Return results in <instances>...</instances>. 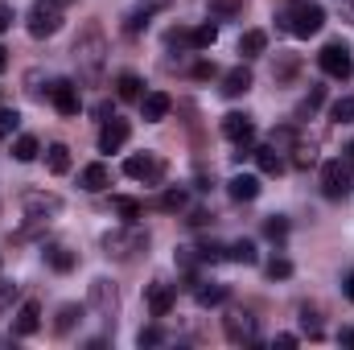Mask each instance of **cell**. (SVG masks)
<instances>
[{"label":"cell","mask_w":354,"mask_h":350,"mask_svg":"<svg viewBox=\"0 0 354 350\" xmlns=\"http://www.w3.org/2000/svg\"><path fill=\"white\" fill-rule=\"evenodd\" d=\"M103 62H107V37H103V29L91 21V25H83V33L75 37V66H79V79L99 83V79H103Z\"/></svg>","instance_id":"1"},{"label":"cell","mask_w":354,"mask_h":350,"mask_svg":"<svg viewBox=\"0 0 354 350\" xmlns=\"http://www.w3.org/2000/svg\"><path fill=\"white\" fill-rule=\"evenodd\" d=\"M280 21H284V29H288L292 37H313V33H322V25H326V8L313 4V0H288V4L280 8Z\"/></svg>","instance_id":"2"},{"label":"cell","mask_w":354,"mask_h":350,"mask_svg":"<svg viewBox=\"0 0 354 350\" xmlns=\"http://www.w3.org/2000/svg\"><path fill=\"white\" fill-rule=\"evenodd\" d=\"M145 248H149V231L140 223H124V227H115V231L103 235V252L111 260H136Z\"/></svg>","instance_id":"3"},{"label":"cell","mask_w":354,"mask_h":350,"mask_svg":"<svg viewBox=\"0 0 354 350\" xmlns=\"http://www.w3.org/2000/svg\"><path fill=\"white\" fill-rule=\"evenodd\" d=\"M87 309L103 322V326H115V313H120V293H115V284L111 280H91L87 288Z\"/></svg>","instance_id":"4"},{"label":"cell","mask_w":354,"mask_h":350,"mask_svg":"<svg viewBox=\"0 0 354 350\" xmlns=\"http://www.w3.org/2000/svg\"><path fill=\"white\" fill-rule=\"evenodd\" d=\"M322 194H326V198L354 194V161L351 157H334V161L322 165Z\"/></svg>","instance_id":"5"},{"label":"cell","mask_w":354,"mask_h":350,"mask_svg":"<svg viewBox=\"0 0 354 350\" xmlns=\"http://www.w3.org/2000/svg\"><path fill=\"white\" fill-rule=\"evenodd\" d=\"M25 25H29L33 37H54V33L62 29V4H58V0H37V4L29 8Z\"/></svg>","instance_id":"6"},{"label":"cell","mask_w":354,"mask_h":350,"mask_svg":"<svg viewBox=\"0 0 354 350\" xmlns=\"http://www.w3.org/2000/svg\"><path fill=\"white\" fill-rule=\"evenodd\" d=\"M21 210H25V219H33V223H50V219L62 214V198H58V194H46V190H25V194H21Z\"/></svg>","instance_id":"7"},{"label":"cell","mask_w":354,"mask_h":350,"mask_svg":"<svg viewBox=\"0 0 354 350\" xmlns=\"http://www.w3.org/2000/svg\"><path fill=\"white\" fill-rule=\"evenodd\" d=\"M317 62H322V71H326L330 79H338V83H346L354 75V58H351V46H346V42H330V46L317 54Z\"/></svg>","instance_id":"8"},{"label":"cell","mask_w":354,"mask_h":350,"mask_svg":"<svg viewBox=\"0 0 354 350\" xmlns=\"http://www.w3.org/2000/svg\"><path fill=\"white\" fill-rule=\"evenodd\" d=\"M124 174L136 177V181H161L165 177V161L157 153H136V157L124 161Z\"/></svg>","instance_id":"9"},{"label":"cell","mask_w":354,"mask_h":350,"mask_svg":"<svg viewBox=\"0 0 354 350\" xmlns=\"http://www.w3.org/2000/svg\"><path fill=\"white\" fill-rule=\"evenodd\" d=\"M223 330H227V342H235V347H252V342L260 338L256 317H248V313H231V317H223Z\"/></svg>","instance_id":"10"},{"label":"cell","mask_w":354,"mask_h":350,"mask_svg":"<svg viewBox=\"0 0 354 350\" xmlns=\"http://www.w3.org/2000/svg\"><path fill=\"white\" fill-rule=\"evenodd\" d=\"M223 136H227V140H235L239 149H248V145L256 140V124H252V116H243V111L223 116Z\"/></svg>","instance_id":"11"},{"label":"cell","mask_w":354,"mask_h":350,"mask_svg":"<svg viewBox=\"0 0 354 350\" xmlns=\"http://www.w3.org/2000/svg\"><path fill=\"white\" fill-rule=\"evenodd\" d=\"M50 103L58 107V116H79V111H83V99H79V87H75L71 79H58V83L50 87Z\"/></svg>","instance_id":"12"},{"label":"cell","mask_w":354,"mask_h":350,"mask_svg":"<svg viewBox=\"0 0 354 350\" xmlns=\"http://www.w3.org/2000/svg\"><path fill=\"white\" fill-rule=\"evenodd\" d=\"M128 136H132L128 120H120V116L103 120V132H99V153H115V149H124V145H128Z\"/></svg>","instance_id":"13"},{"label":"cell","mask_w":354,"mask_h":350,"mask_svg":"<svg viewBox=\"0 0 354 350\" xmlns=\"http://www.w3.org/2000/svg\"><path fill=\"white\" fill-rule=\"evenodd\" d=\"M169 107H174V99H169L165 91H149V95L140 99V116H145V124H161V120L169 116Z\"/></svg>","instance_id":"14"},{"label":"cell","mask_w":354,"mask_h":350,"mask_svg":"<svg viewBox=\"0 0 354 350\" xmlns=\"http://www.w3.org/2000/svg\"><path fill=\"white\" fill-rule=\"evenodd\" d=\"M41 330V305L37 301H25L21 309H17V322H12V334H21V338H29V334H37Z\"/></svg>","instance_id":"15"},{"label":"cell","mask_w":354,"mask_h":350,"mask_svg":"<svg viewBox=\"0 0 354 350\" xmlns=\"http://www.w3.org/2000/svg\"><path fill=\"white\" fill-rule=\"evenodd\" d=\"M227 190H231L235 202H256V198H260V177L256 174H235L227 181Z\"/></svg>","instance_id":"16"},{"label":"cell","mask_w":354,"mask_h":350,"mask_svg":"<svg viewBox=\"0 0 354 350\" xmlns=\"http://www.w3.org/2000/svg\"><path fill=\"white\" fill-rule=\"evenodd\" d=\"M252 157H256V165H260V174H264V177H280V174H284V157H280V149H276V145H260Z\"/></svg>","instance_id":"17"},{"label":"cell","mask_w":354,"mask_h":350,"mask_svg":"<svg viewBox=\"0 0 354 350\" xmlns=\"http://www.w3.org/2000/svg\"><path fill=\"white\" fill-rule=\"evenodd\" d=\"M169 309H174V284H161V280L149 284V313L153 317H165Z\"/></svg>","instance_id":"18"},{"label":"cell","mask_w":354,"mask_h":350,"mask_svg":"<svg viewBox=\"0 0 354 350\" xmlns=\"http://www.w3.org/2000/svg\"><path fill=\"white\" fill-rule=\"evenodd\" d=\"M248 91H252V71H248V66H235V71L223 75V95H227V99H239V95H248Z\"/></svg>","instance_id":"19"},{"label":"cell","mask_w":354,"mask_h":350,"mask_svg":"<svg viewBox=\"0 0 354 350\" xmlns=\"http://www.w3.org/2000/svg\"><path fill=\"white\" fill-rule=\"evenodd\" d=\"M115 95H120V99H128V103H140V99H145V83H140V75L124 71V75L115 79Z\"/></svg>","instance_id":"20"},{"label":"cell","mask_w":354,"mask_h":350,"mask_svg":"<svg viewBox=\"0 0 354 350\" xmlns=\"http://www.w3.org/2000/svg\"><path fill=\"white\" fill-rule=\"evenodd\" d=\"M107 181H111V174H107V165H87L83 174H79V185L87 190V194H99V190H107Z\"/></svg>","instance_id":"21"},{"label":"cell","mask_w":354,"mask_h":350,"mask_svg":"<svg viewBox=\"0 0 354 350\" xmlns=\"http://www.w3.org/2000/svg\"><path fill=\"white\" fill-rule=\"evenodd\" d=\"M83 313H87L83 305H62V309H58V317H54V334H62V338H66V334L83 322Z\"/></svg>","instance_id":"22"},{"label":"cell","mask_w":354,"mask_h":350,"mask_svg":"<svg viewBox=\"0 0 354 350\" xmlns=\"http://www.w3.org/2000/svg\"><path fill=\"white\" fill-rule=\"evenodd\" d=\"M264 46H268V33H264V29H248V33L239 37V54H243V58L264 54Z\"/></svg>","instance_id":"23"},{"label":"cell","mask_w":354,"mask_h":350,"mask_svg":"<svg viewBox=\"0 0 354 350\" xmlns=\"http://www.w3.org/2000/svg\"><path fill=\"white\" fill-rule=\"evenodd\" d=\"M206 8H210V17H218V21L243 17V0H206Z\"/></svg>","instance_id":"24"},{"label":"cell","mask_w":354,"mask_h":350,"mask_svg":"<svg viewBox=\"0 0 354 350\" xmlns=\"http://www.w3.org/2000/svg\"><path fill=\"white\" fill-rule=\"evenodd\" d=\"M46 264H50L54 272H71V268H75V252L62 248V243H54V248H46Z\"/></svg>","instance_id":"25"},{"label":"cell","mask_w":354,"mask_h":350,"mask_svg":"<svg viewBox=\"0 0 354 350\" xmlns=\"http://www.w3.org/2000/svg\"><path fill=\"white\" fill-rule=\"evenodd\" d=\"M227 260L248 264V268H252V264L260 260V252H256V243H252V239H239V243H231V248H227Z\"/></svg>","instance_id":"26"},{"label":"cell","mask_w":354,"mask_h":350,"mask_svg":"<svg viewBox=\"0 0 354 350\" xmlns=\"http://www.w3.org/2000/svg\"><path fill=\"white\" fill-rule=\"evenodd\" d=\"M46 165H50V174H66L71 169V149L66 145H50L46 149Z\"/></svg>","instance_id":"27"},{"label":"cell","mask_w":354,"mask_h":350,"mask_svg":"<svg viewBox=\"0 0 354 350\" xmlns=\"http://www.w3.org/2000/svg\"><path fill=\"white\" fill-rule=\"evenodd\" d=\"M111 206H115V214H120L124 223H136V219L145 214V206H140L136 198H124V194H115V198H111Z\"/></svg>","instance_id":"28"},{"label":"cell","mask_w":354,"mask_h":350,"mask_svg":"<svg viewBox=\"0 0 354 350\" xmlns=\"http://www.w3.org/2000/svg\"><path fill=\"white\" fill-rule=\"evenodd\" d=\"M194 297H198V305H206V309H210V305H223V301H227V284H198Z\"/></svg>","instance_id":"29"},{"label":"cell","mask_w":354,"mask_h":350,"mask_svg":"<svg viewBox=\"0 0 354 350\" xmlns=\"http://www.w3.org/2000/svg\"><path fill=\"white\" fill-rule=\"evenodd\" d=\"M37 153H41L37 136H17V140H12V157H17V161H37Z\"/></svg>","instance_id":"30"},{"label":"cell","mask_w":354,"mask_h":350,"mask_svg":"<svg viewBox=\"0 0 354 350\" xmlns=\"http://www.w3.org/2000/svg\"><path fill=\"white\" fill-rule=\"evenodd\" d=\"M157 210H165V214H177V210H185V190H165L161 198H157Z\"/></svg>","instance_id":"31"},{"label":"cell","mask_w":354,"mask_h":350,"mask_svg":"<svg viewBox=\"0 0 354 350\" xmlns=\"http://www.w3.org/2000/svg\"><path fill=\"white\" fill-rule=\"evenodd\" d=\"M330 120H334V124H351V120H354V95L334 99V107H330Z\"/></svg>","instance_id":"32"},{"label":"cell","mask_w":354,"mask_h":350,"mask_svg":"<svg viewBox=\"0 0 354 350\" xmlns=\"http://www.w3.org/2000/svg\"><path fill=\"white\" fill-rule=\"evenodd\" d=\"M21 128V111L17 107H0V136H12Z\"/></svg>","instance_id":"33"},{"label":"cell","mask_w":354,"mask_h":350,"mask_svg":"<svg viewBox=\"0 0 354 350\" xmlns=\"http://www.w3.org/2000/svg\"><path fill=\"white\" fill-rule=\"evenodd\" d=\"M214 37H218V29H214V25H198V29H194V50H210V46H214Z\"/></svg>","instance_id":"34"},{"label":"cell","mask_w":354,"mask_h":350,"mask_svg":"<svg viewBox=\"0 0 354 350\" xmlns=\"http://www.w3.org/2000/svg\"><path fill=\"white\" fill-rule=\"evenodd\" d=\"M174 50H194V29H169V37H165Z\"/></svg>","instance_id":"35"},{"label":"cell","mask_w":354,"mask_h":350,"mask_svg":"<svg viewBox=\"0 0 354 350\" xmlns=\"http://www.w3.org/2000/svg\"><path fill=\"white\" fill-rule=\"evenodd\" d=\"M268 276H272V280H288V276H292V260H284V256L268 260Z\"/></svg>","instance_id":"36"},{"label":"cell","mask_w":354,"mask_h":350,"mask_svg":"<svg viewBox=\"0 0 354 350\" xmlns=\"http://www.w3.org/2000/svg\"><path fill=\"white\" fill-rule=\"evenodd\" d=\"M264 235H268V239H284V235H288V219L272 214V219L264 223Z\"/></svg>","instance_id":"37"},{"label":"cell","mask_w":354,"mask_h":350,"mask_svg":"<svg viewBox=\"0 0 354 350\" xmlns=\"http://www.w3.org/2000/svg\"><path fill=\"white\" fill-rule=\"evenodd\" d=\"M322 99H326V91H322V87H313V91H309V99H305V103L297 107V116H313V111L322 107Z\"/></svg>","instance_id":"38"},{"label":"cell","mask_w":354,"mask_h":350,"mask_svg":"<svg viewBox=\"0 0 354 350\" xmlns=\"http://www.w3.org/2000/svg\"><path fill=\"white\" fill-rule=\"evenodd\" d=\"M136 342H140V347H157V342H161V330H157V326H149V330H140V334H136Z\"/></svg>","instance_id":"39"},{"label":"cell","mask_w":354,"mask_h":350,"mask_svg":"<svg viewBox=\"0 0 354 350\" xmlns=\"http://www.w3.org/2000/svg\"><path fill=\"white\" fill-rule=\"evenodd\" d=\"M12 297H17V284H8V280H0V313L12 305Z\"/></svg>","instance_id":"40"},{"label":"cell","mask_w":354,"mask_h":350,"mask_svg":"<svg viewBox=\"0 0 354 350\" xmlns=\"http://www.w3.org/2000/svg\"><path fill=\"white\" fill-rule=\"evenodd\" d=\"M313 161H317V157H313V149H297V157H292V165H297V169H309Z\"/></svg>","instance_id":"41"},{"label":"cell","mask_w":354,"mask_h":350,"mask_svg":"<svg viewBox=\"0 0 354 350\" xmlns=\"http://www.w3.org/2000/svg\"><path fill=\"white\" fill-rule=\"evenodd\" d=\"M194 79H214V62H198L194 66Z\"/></svg>","instance_id":"42"},{"label":"cell","mask_w":354,"mask_h":350,"mask_svg":"<svg viewBox=\"0 0 354 350\" xmlns=\"http://www.w3.org/2000/svg\"><path fill=\"white\" fill-rule=\"evenodd\" d=\"M8 25H12V8H8V4H0V33H4Z\"/></svg>","instance_id":"43"},{"label":"cell","mask_w":354,"mask_h":350,"mask_svg":"<svg viewBox=\"0 0 354 350\" xmlns=\"http://www.w3.org/2000/svg\"><path fill=\"white\" fill-rule=\"evenodd\" d=\"M276 347H297V334H276Z\"/></svg>","instance_id":"44"},{"label":"cell","mask_w":354,"mask_h":350,"mask_svg":"<svg viewBox=\"0 0 354 350\" xmlns=\"http://www.w3.org/2000/svg\"><path fill=\"white\" fill-rule=\"evenodd\" d=\"M342 288H346V297L354 301V272H346V280H342Z\"/></svg>","instance_id":"45"},{"label":"cell","mask_w":354,"mask_h":350,"mask_svg":"<svg viewBox=\"0 0 354 350\" xmlns=\"http://www.w3.org/2000/svg\"><path fill=\"white\" fill-rule=\"evenodd\" d=\"M338 342H342V347H354V330H342V334H338Z\"/></svg>","instance_id":"46"},{"label":"cell","mask_w":354,"mask_h":350,"mask_svg":"<svg viewBox=\"0 0 354 350\" xmlns=\"http://www.w3.org/2000/svg\"><path fill=\"white\" fill-rule=\"evenodd\" d=\"M4 66H8V50L0 46V75H4Z\"/></svg>","instance_id":"47"},{"label":"cell","mask_w":354,"mask_h":350,"mask_svg":"<svg viewBox=\"0 0 354 350\" xmlns=\"http://www.w3.org/2000/svg\"><path fill=\"white\" fill-rule=\"evenodd\" d=\"M346 157H351V161H354V145H351V149H346Z\"/></svg>","instance_id":"48"},{"label":"cell","mask_w":354,"mask_h":350,"mask_svg":"<svg viewBox=\"0 0 354 350\" xmlns=\"http://www.w3.org/2000/svg\"><path fill=\"white\" fill-rule=\"evenodd\" d=\"M58 4H71V0H58Z\"/></svg>","instance_id":"49"}]
</instances>
